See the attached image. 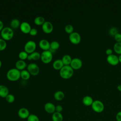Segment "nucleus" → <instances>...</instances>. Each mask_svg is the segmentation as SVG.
<instances>
[{
    "mask_svg": "<svg viewBox=\"0 0 121 121\" xmlns=\"http://www.w3.org/2000/svg\"><path fill=\"white\" fill-rule=\"evenodd\" d=\"M63 111V107L61 105H57L55 106V112H61Z\"/></svg>",
    "mask_w": 121,
    "mask_h": 121,
    "instance_id": "e433bc0d",
    "label": "nucleus"
},
{
    "mask_svg": "<svg viewBox=\"0 0 121 121\" xmlns=\"http://www.w3.org/2000/svg\"><path fill=\"white\" fill-rule=\"evenodd\" d=\"M41 58V54L38 52H34L31 54H29L27 59L28 60H37Z\"/></svg>",
    "mask_w": 121,
    "mask_h": 121,
    "instance_id": "aec40b11",
    "label": "nucleus"
},
{
    "mask_svg": "<svg viewBox=\"0 0 121 121\" xmlns=\"http://www.w3.org/2000/svg\"><path fill=\"white\" fill-rule=\"evenodd\" d=\"M118 59H119V62L121 63V55H119V56L118 57Z\"/></svg>",
    "mask_w": 121,
    "mask_h": 121,
    "instance_id": "79ce46f5",
    "label": "nucleus"
},
{
    "mask_svg": "<svg viewBox=\"0 0 121 121\" xmlns=\"http://www.w3.org/2000/svg\"><path fill=\"white\" fill-rule=\"evenodd\" d=\"M15 66L16 69H17L20 71V70L21 71L22 70L25 69L26 67H27V65L25 60H19L16 61L15 64Z\"/></svg>",
    "mask_w": 121,
    "mask_h": 121,
    "instance_id": "dca6fc26",
    "label": "nucleus"
},
{
    "mask_svg": "<svg viewBox=\"0 0 121 121\" xmlns=\"http://www.w3.org/2000/svg\"><path fill=\"white\" fill-rule=\"evenodd\" d=\"M7 47V43L2 38H0V51L4 50Z\"/></svg>",
    "mask_w": 121,
    "mask_h": 121,
    "instance_id": "473e14b6",
    "label": "nucleus"
},
{
    "mask_svg": "<svg viewBox=\"0 0 121 121\" xmlns=\"http://www.w3.org/2000/svg\"><path fill=\"white\" fill-rule=\"evenodd\" d=\"M44 108L45 112L49 114H53L55 112V106L51 102L46 103L44 106Z\"/></svg>",
    "mask_w": 121,
    "mask_h": 121,
    "instance_id": "4468645a",
    "label": "nucleus"
},
{
    "mask_svg": "<svg viewBox=\"0 0 121 121\" xmlns=\"http://www.w3.org/2000/svg\"><path fill=\"white\" fill-rule=\"evenodd\" d=\"M43 31L46 34H50L53 31V26L50 21H45L42 26Z\"/></svg>",
    "mask_w": 121,
    "mask_h": 121,
    "instance_id": "9d476101",
    "label": "nucleus"
},
{
    "mask_svg": "<svg viewBox=\"0 0 121 121\" xmlns=\"http://www.w3.org/2000/svg\"><path fill=\"white\" fill-rule=\"evenodd\" d=\"M34 23L37 25V26H42L43 24L45 22V19L43 17H41V16H38L36 17L35 19H34Z\"/></svg>",
    "mask_w": 121,
    "mask_h": 121,
    "instance_id": "a878e982",
    "label": "nucleus"
},
{
    "mask_svg": "<svg viewBox=\"0 0 121 121\" xmlns=\"http://www.w3.org/2000/svg\"><path fill=\"white\" fill-rule=\"evenodd\" d=\"M36 48V44L35 41L29 40L26 42L24 46V50L28 54L35 52Z\"/></svg>",
    "mask_w": 121,
    "mask_h": 121,
    "instance_id": "423d86ee",
    "label": "nucleus"
},
{
    "mask_svg": "<svg viewBox=\"0 0 121 121\" xmlns=\"http://www.w3.org/2000/svg\"><path fill=\"white\" fill-rule=\"evenodd\" d=\"M82 60L78 58H74L72 59L70 66L74 70H78L80 69L82 66Z\"/></svg>",
    "mask_w": 121,
    "mask_h": 121,
    "instance_id": "1a4fd4ad",
    "label": "nucleus"
},
{
    "mask_svg": "<svg viewBox=\"0 0 121 121\" xmlns=\"http://www.w3.org/2000/svg\"><path fill=\"white\" fill-rule=\"evenodd\" d=\"M94 100L92 97L89 95H86L84 96L82 99V103L83 104L86 106H91Z\"/></svg>",
    "mask_w": 121,
    "mask_h": 121,
    "instance_id": "6ab92c4d",
    "label": "nucleus"
},
{
    "mask_svg": "<svg viewBox=\"0 0 121 121\" xmlns=\"http://www.w3.org/2000/svg\"><path fill=\"white\" fill-rule=\"evenodd\" d=\"M112 52H113V51L112 49H110V48H108L107 49L106 51H105V53L107 56L110 55L112 54Z\"/></svg>",
    "mask_w": 121,
    "mask_h": 121,
    "instance_id": "58836bf2",
    "label": "nucleus"
},
{
    "mask_svg": "<svg viewBox=\"0 0 121 121\" xmlns=\"http://www.w3.org/2000/svg\"><path fill=\"white\" fill-rule=\"evenodd\" d=\"M91 107L92 110L95 112L101 113L103 112L104 109V105L103 103L98 100L94 101Z\"/></svg>",
    "mask_w": 121,
    "mask_h": 121,
    "instance_id": "39448f33",
    "label": "nucleus"
},
{
    "mask_svg": "<svg viewBox=\"0 0 121 121\" xmlns=\"http://www.w3.org/2000/svg\"><path fill=\"white\" fill-rule=\"evenodd\" d=\"M28 54L25 51H21L18 53V57L19 58V60H24L26 59H27L28 57Z\"/></svg>",
    "mask_w": 121,
    "mask_h": 121,
    "instance_id": "c85d7f7f",
    "label": "nucleus"
},
{
    "mask_svg": "<svg viewBox=\"0 0 121 121\" xmlns=\"http://www.w3.org/2000/svg\"><path fill=\"white\" fill-rule=\"evenodd\" d=\"M69 40L70 42L74 44H78L81 41V36L77 32H73L69 35Z\"/></svg>",
    "mask_w": 121,
    "mask_h": 121,
    "instance_id": "6e6552de",
    "label": "nucleus"
},
{
    "mask_svg": "<svg viewBox=\"0 0 121 121\" xmlns=\"http://www.w3.org/2000/svg\"><path fill=\"white\" fill-rule=\"evenodd\" d=\"M19 27L21 32L24 34L29 33L32 28L29 23L26 21L22 22V23H21Z\"/></svg>",
    "mask_w": 121,
    "mask_h": 121,
    "instance_id": "ddd939ff",
    "label": "nucleus"
},
{
    "mask_svg": "<svg viewBox=\"0 0 121 121\" xmlns=\"http://www.w3.org/2000/svg\"><path fill=\"white\" fill-rule=\"evenodd\" d=\"M20 22L19 20L17 18H14L11 20L10 23V25L11 28L16 29L18 27H20Z\"/></svg>",
    "mask_w": 121,
    "mask_h": 121,
    "instance_id": "b1692460",
    "label": "nucleus"
},
{
    "mask_svg": "<svg viewBox=\"0 0 121 121\" xmlns=\"http://www.w3.org/2000/svg\"><path fill=\"white\" fill-rule=\"evenodd\" d=\"M59 73L61 78L67 79L72 77L74 74V69L70 65H64L60 70Z\"/></svg>",
    "mask_w": 121,
    "mask_h": 121,
    "instance_id": "f257e3e1",
    "label": "nucleus"
},
{
    "mask_svg": "<svg viewBox=\"0 0 121 121\" xmlns=\"http://www.w3.org/2000/svg\"><path fill=\"white\" fill-rule=\"evenodd\" d=\"M113 50L116 53L121 55V43H116L113 45Z\"/></svg>",
    "mask_w": 121,
    "mask_h": 121,
    "instance_id": "cd10ccee",
    "label": "nucleus"
},
{
    "mask_svg": "<svg viewBox=\"0 0 121 121\" xmlns=\"http://www.w3.org/2000/svg\"><path fill=\"white\" fill-rule=\"evenodd\" d=\"M64 66L61 59H57L55 60L52 63V67L56 70H60Z\"/></svg>",
    "mask_w": 121,
    "mask_h": 121,
    "instance_id": "a211bd4d",
    "label": "nucleus"
},
{
    "mask_svg": "<svg viewBox=\"0 0 121 121\" xmlns=\"http://www.w3.org/2000/svg\"><path fill=\"white\" fill-rule=\"evenodd\" d=\"M0 35L3 39L5 41L11 40L14 36V31L10 27H5L0 32Z\"/></svg>",
    "mask_w": 121,
    "mask_h": 121,
    "instance_id": "7ed1b4c3",
    "label": "nucleus"
},
{
    "mask_svg": "<svg viewBox=\"0 0 121 121\" xmlns=\"http://www.w3.org/2000/svg\"><path fill=\"white\" fill-rule=\"evenodd\" d=\"M27 70L32 76H36L40 72L39 66L35 63H29L27 66Z\"/></svg>",
    "mask_w": 121,
    "mask_h": 121,
    "instance_id": "0eeeda50",
    "label": "nucleus"
},
{
    "mask_svg": "<svg viewBox=\"0 0 121 121\" xmlns=\"http://www.w3.org/2000/svg\"><path fill=\"white\" fill-rule=\"evenodd\" d=\"M52 121H63V117L61 112H55L52 115Z\"/></svg>",
    "mask_w": 121,
    "mask_h": 121,
    "instance_id": "412c9836",
    "label": "nucleus"
},
{
    "mask_svg": "<svg viewBox=\"0 0 121 121\" xmlns=\"http://www.w3.org/2000/svg\"><path fill=\"white\" fill-rule=\"evenodd\" d=\"M60 47V43L56 41H53L50 43V50L52 52V51H55L57 50Z\"/></svg>",
    "mask_w": 121,
    "mask_h": 121,
    "instance_id": "bb28decb",
    "label": "nucleus"
},
{
    "mask_svg": "<svg viewBox=\"0 0 121 121\" xmlns=\"http://www.w3.org/2000/svg\"><path fill=\"white\" fill-rule=\"evenodd\" d=\"M9 94L8 88L3 85H0V97L5 98Z\"/></svg>",
    "mask_w": 121,
    "mask_h": 121,
    "instance_id": "f3484780",
    "label": "nucleus"
},
{
    "mask_svg": "<svg viewBox=\"0 0 121 121\" xmlns=\"http://www.w3.org/2000/svg\"><path fill=\"white\" fill-rule=\"evenodd\" d=\"M53 96L54 99L57 101H61L64 99L65 97V95L62 91L60 90H58L54 93Z\"/></svg>",
    "mask_w": 121,
    "mask_h": 121,
    "instance_id": "4be33fe9",
    "label": "nucleus"
},
{
    "mask_svg": "<svg viewBox=\"0 0 121 121\" xmlns=\"http://www.w3.org/2000/svg\"><path fill=\"white\" fill-rule=\"evenodd\" d=\"M106 60L109 64L112 66H116L119 63L118 57L113 54L107 56L106 58Z\"/></svg>",
    "mask_w": 121,
    "mask_h": 121,
    "instance_id": "9b49d317",
    "label": "nucleus"
},
{
    "mask_svg": "<svg viewBox=\"0 0 121 121\" xmlns=\"http://www.w3.org/2000/svg\"><path fill=\"white\" fill-rule=\"evenodd\" d=\"M27 121H39V119L35 114H30L27 119Z\"/></svg>",
    "mask_w": 121,
    "mask_h": 121,
    "instance_id": "2f4dec72",
    "label": "nucleus"
},
{
    "mask_svg": "<svg viewBox=\"0 0 121 121\" xmlns=\"http://www.w3.org/2000/svg\"><path fill=\"white\" fill-rule=\"evenodd\" d=\"M117 89H118L119 91L121 92V85H118V86H117Z\"/></svg>",
    "mask_w": 121,
    "mask_h": 121,
    "instance_id": "a19ab883",
    "label": "nucleus"
},
{
    "mask_svg": "<svg viewBox=\"0 0 121 121\" xmlns=\"http://www.w3.org/2000/svg\"><path fill=\"white\" fill-rule=\"evenodd\" d=\"M30 75L31 74L27 70L24 69L20 71V77L23 79L25 80L29 79L30 77Z\"/></svg>",
    "mask_w": 121,
    "mask_h": 121,
    "instance_id": "393cba45",
    "label": "nucleus"
},
{
    "mask_svg": "<svg viewBox=\"0 0 121 121\" xmlns=\"http://www.w3.org/2000/svg\"><path fill=\"white\" fill-rule=\"evenodd\" d=\"M17 114L19 117L22 119H27L30 114L29 110L27 108L24 107L20 108L18 111Z\"/></svg>",
    "mask_w": 121,
    "mask_h": 121,
    "instance_id": "f8f14e48",
    "label": "nucleus"
},
{
    "mask_svg": "<svg viewBox=\"0 0 121 121\" xmlns=\"http://www.w3.org/2000/svg\"><path fill=\"white\" fill-rule=\"evenodd\" d=\"M37 33H38L37 30L35 28H31L29 34L32 36H35L37 34Z\"/></svg>",
    "mask_w": 121,
    "mask_h": 121,
    "instance_id": "c9c22d12",
    "label": "nucleus"
},
{
    "mask_svg": "<svg viewBox=\"0 0 121 121\" xmlns=\"http://www.w3.org/2000/svg\"><path fill=\"white\" fill-rule=\"evenodd\" d=\"M115 119L116 121H121V111H119L116 115Z\"/></svg>",
    "mask_w": 121,
    "mask_h": 121,
    "instance_id": "4c0bfd02",
    "label": "nucleus"
},
{
    "mask_svg": "<svg viewBox=\"0 0 121 121\" xmlns=\"http://www.w3.org/2000/svg\"><path fill=\"white\" fill-rule=\"evenodd\" d=\"M1 66H2V62H1V61L0 60V68H1Z\"/></svg>",
    "mask_w": 121,
    "mask_h": 121,
    "instance_id": "37998d69",
    "label": "nucleus"
},
{
    "mask_svg": "<svg viewBox=\"0 0 121 121\" xmlns=\"http://www.w3.org/2000/svg\"></svg>",
    "mask_w": 121,
    "mask_h": 121,
    "instance_id": "c03bdc74",
    "label": "nucleus"
},
{
    "mask_svg": "<svg viewBox=\"0 0 121 121\" xmlns=\"http://www.w3.org/2000/svg\"><path fill=\"white\" fill-rule=\"evenodd\" d=\"M72 59L71 58V56L69 55L66 54L62 57L61 60L64 65H70Z\"/></svg>",
    "mask_w": 121,
    "mask_h": 121,
    "instance_id": "5701e85b",
    "label": "nucleus"
},
{
    "mask_svg": "<svg viewBox=\"0 0 121 121\" xmlns=\"http://www.w3.org/2000/svg\"><path fill=\"white\" fill-rule=\"evenodd\" d=\"M6 77L9 81H17L21 78L20 71L16 68H11L7 71Z\"/></svg>",
    "mask_w": 121,
    "mask_h": 121,
    "instance_id": "f03ea898",
    "label": "nucleus"
},
{
    "mask_svg": "<svg viewBox=\"0 0 121 121\" xmlns=\"http://www.w3.org/2000/svg\"><path fill=\"white\" fill-rule=\"evenodd\" d=\"M39 46L43 51L49 50L50 49V43L46 39H42L39 42Z\"/></svg>",
    "mask_w": 121,
    "mask_h": 121,
    "instance_id": "2eb2a0df",
    "label": "nucleus"
},
{
    "mask_svg": "<svg viewBox=\"0 0 121 121\" xmlns=\"http://www.w3.org/2000/svg\"><path fill=\"white\" fill-rule=\"evenodd\" d=\"M3 26H4V24L3 22L1 20H0V31H1L3 29V28H4Z\"/></svg>",
    "mask_w": 121,
    "mask_h": 121,
    "instance_id": "ea45409f",
    "label": "nucleus"
},
{
    "mask_svg": "<svg viewBox=\"0 0 121 121\" xmlns=\"http://www.w3.org/2000/svg\"><path fill=\"white\" fill-rule=\"evenodd\" d=\"M52 52L50 50L43 51L41 53V58L42 61L45 64L50 63L52 60Z\"/></svg>",
    "mask_w": 121,
    "mask_h": 121,
    "instance_id": "20e7f679",
    "label": "nucleus"
},
{
    "mask_svg": "<svg viewBox=\"0 0 121 121\" xmlns=\"http://www.w3.org/2000/svg\"><path fill=\"white\" fill-rule=\"evenodd\" d=\"M6 101L9 103H12L15 101V97L14 95L11 94H9L5 97Z\"/></svg>",
    "mask_w": 121,
    "mask_h": 121,
    "instance_id": "7c9ffc66",
    "label": "nucleus"
},
{
    "mask_svg": "<svg viewBox=\"0 0 121 121\" xmlns=\"http://www.w3.org/2000/svg\"><path fill=\"white\" fill-rule=\"evenodd\" d=\"M114 38L116 43H121V34L118 33L114 36Z\"/></svg>",
    "mask_w": 121,
    "mask_h": 121,
    "instance_id": "f704fd0d",
    "label": "nucleus"
},
{
    "mask_svg": "<svg viewBox=\"0 0 121 121\" xmlns=\"http://www.w3.org/2000/svg\"><path fill=\"white\" fill-rule=\"evenodd\" d=\"M109 33L111 35L114 36L116 34H117L119 32L118 31V29L117 28L115 27H112L110 29L109 31Z\"/></svg>",
    "mask_w": 121,
    "mask_h": 121,
    "instance_id": "72a5a7b5",
    "label": "nucleus"
},
{
    "mask_svg": "<svg viewBox=\"0 0 121 121\" xmlns=\"http://www.w3.org/2000/svg\"><path fill=\"white\" fill-rule=\"evenodd\" d=\"M64 29H65V32L69 34H71L73 32V31H74V27L73 26L70 25V24H68L67 25L65 26V28H64Z\"/></svg>",
    "mask_w": 121,
    "mask_h": 121,
    "instance_id": "c756f323",
    "label": "nucleus"
}]
</instances>
